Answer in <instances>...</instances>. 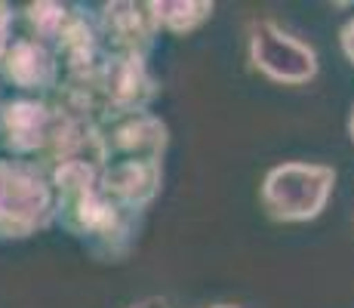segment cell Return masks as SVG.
Listing matches in <instances>:
<instances>
[{"instance_id": "9a60e30c", "label": "cell", "mask_w": 354, "mask_h": 308, "mask_svg": "<svg viewBox=\"0 0 354 308\" xmlns=\"http://www.w3.org/2000/svg\"><path fill=\"white\" fill-rule=\"evenodd\" d=\"M127 308H173V302H169L167 296H145V299H139V302H133Z\"/></svg>"}, {"instance_id": "30bf717a", "label": "cell", "mask_w": 354, "mask_h": 308, "mask_svg": "<svg viewBox=\"0 0 354 308\" xmlns=\"http://www.w3.org/2000/svg\"><path fill=\"white\" fill-rule=\"evenodd\" d=\"M105 139H108V148H111V157L120 154V157L163 161V154L169 148V127L154 111H139L108 123Z\"/></svg>"}, {"instance_id": "e0dca14e", "label": "cell", "mask_w": 354, "mask_h": 308, "mask_svg": "<svg viewBox=\"0 0 354 308\" xmlns=\"http://www.w3.org/2000/svg\"><path fill=\"white\" fill-rule=\"evenodd\" d=\"M201 308H241L237 302H216V305H201Z\"/></svg>"}, {"instance_id": "ba28073f", "label": "cell", "mask_w": 354, "mask_h": 308, "mask_svg": "<svg viewBox=\"0 0 354 308\" xmlns=\"http://www.w3.org/2000/svg\"><path fill=\"white\" fill-rule=\"evenodd\" d=\"M99 185L133 213H145L163 188V161L151 157H120L99 176Z\"/></svg>"}, {"instance_id": "7a4b0ae2", "label": "cell", "mask_w": 354, "mask_h": 308, "mask_svg": "<svg viewBox=\"0 0 354 308\" xmlns=\"http://www.w3.org/2000/svg\"><path fill=\"white\" fill-rule=\"evenodd\" d=\"M336 167L308 161H283L265 173L259 185V207L277 225H305L324 216L336 188Z\"/></svg>"}, {"instance_id": "9c48e42d", "label": "cell", "mask_w": 354, "mask_h": 308, "mask_svg": "<svg viewBox=\"0 0 354 308\" xmlns=\"http://www.w3.org/2000/svg\"><path fill=\"white\" fill-rule=\"evenodd\" d=\"M62 68V80H93L99 74L102 62H105L108 50L102 44V34L96 28V19L90 12H84V6H77L62 31V37L53 46Z\"/></svg>"}, {"instance_id": "3957f363", "label": "cell", "mask_w": 354, "mask_h": 308, "mask_svg": "<svg viewBox=\"0 0 354 308\" xmlns=\"http://www.w3.org/2000/svg\"><path fill=\"white\" fill-rule=\"evenodd\" d=\"M56 225V194L34 161L0 157V241H25Z\"/></svg>"}, {"instance_id": "52a82bcc", "label": "cell", "mask_w": 354, "mask_h": 308, "mask_svg": "<svg viewBox=\"0 0 354 308\" xmlns=\"http://www.w3.org/2000/svg\"><path fill=\"white\" fill-rule=\"evenodd\" d=\"M93 19H96V28L108 53H129V56L148 59L160 37L148 19L145 3H133V0L102 3Z\"/></svg>"}, {"instance_id": "7c38bea8", "label": "cell", "mask_w": 354, "mask_h": 308, "mask_svg": "<svg viewBox=\"0 0 354 308\" xmlns=\"http://www.w3.org/2000/svg\"><path fill=\"white\" fill-rule=\"evenodd\" d=\"M74 10L77 6L71 3H59V0H34V3H25V25H28V37L40 40V44H46L53 50L56 46V40L62 37V31L68 28V22H71Z\"/></svg>"}, {"instance_id": "4fadbf2b", "label": "cell", "mask_w": 354, "mask_h": 308, "mask_svg": "<svg viewBox=\"0 0 354 308\" xmlns=\"http://www.w3.org/2000/svg\"><path fill=\"white\" fill-rule=\"evenodd\" d=\"M12 22H16L12 6L0 0V59L6 56V50H10V44H12Z\"/></svg>"}, {"instance_id": "ac0fdd59", "label": "cell", "mask_w": 354, "mask_h": 308, "mask_svg": "<svg viewBox=\"0 0 354 308\" xmlns=\"http://www.w3.org/2000/svg\"><path fill=\"white\" fill-rule=\"evenodd\" d=\"M351 225H354V213H351Z\"/></svg>"}, {"instance_id": "6da1fadb", "label": "cell", "mask_w": 354, "mask_h": 308, "mask_svg": "<svg viewBox=\"0 0 354 308\" xmlns=\"http://www.w3.org/2000/svg\"><path fill=\"white\" fill-rule=\"evenodd\" d=\"M99 176L102 170L86 163L46 170L56 194V225L99 262H127L139 241L142 216L114 201Z\"/></svg>"}, {"instance_id": "5b68a950", "label": "cell", "mask_w": 354, "mask_h": 308, "mask_svg": "<svg viewBox=\"0 0 354 308\" xmlns=\"http://www.w3.org/2000/svg\"><path fill=\"white\" fill-rule=\"evenodd\" d=\"M59 123V108L50 99L16 96L0 102V148L16 161H37L46 152Z\"/></svg>"}, {"instance_id": "2e32d148", "label": "cell", "mask_w": 354, "mask_h": 308, "mask_svg": "<svg viewBox=\"0 0 354 308\" xmlns=\"http://www.w3.org/2000/svg\"><path fill=\"white\" fill-rule=\"evenodd\" d=\"M348 139L354 145V102H351V111H348Z\"/></svg>"}, {"instance_id": "8992f818", "label": "cell", "mask_w": 354, "mask_h": 308, "mask_svg": "<svg viewBox=\"0 0 354 308\" xmlns=\"http://www.w3.org/2000/svg\"><path fill=\"white\" fill-rule=\"evenodd\" d=\"M0 80L22 93H34V99H46L56 93L62 68L46 44L34 37H12L6 56L0 59Z\"/></svg>"}, {"instance_id": "277c9868", "label": "cell", "mask_w": 354, "mask_h": 308, "mask_svg": "<svg viewBox=\"0 0 354 308\" xmlns=\"http://www.w3.org/2000/svg\"><path fill=\"white\" fill-rule=\"evenodd\" d=\"M247 59L256 74L277 87H305L317 78L321 59L311 44L274 19H253L247 28Z\"/></svg>"}, {"instance_id": "5bb4252c", "label": "cell", "mask_w": 354, "mask_h": 308, "mask_svg": "<svg viewBox=\"0 0 354 308\" xmlns=\"http://www.w3.org/2000/svg\"><path fill=\"white\" fill-rule=\"evenodd\" d=\"M339 50H342L345 62L354 68V16L339 28Z\"/></svg>"}, {"instance_id": "8fae6325", "label": "cell", "mask_w": 354, "mask_h": 308, "mask_svg": "<svg viewBox=\"0 0 354 308\" xmlns=\"http://www.w3.org/2000/svg\"><path fill=\"white\" fill-rule=\"evenodd\" d=\"M145 12L158 34L188 37L213 19L216 3L213 0H148Z\"/></svg>"}]
</instances>
